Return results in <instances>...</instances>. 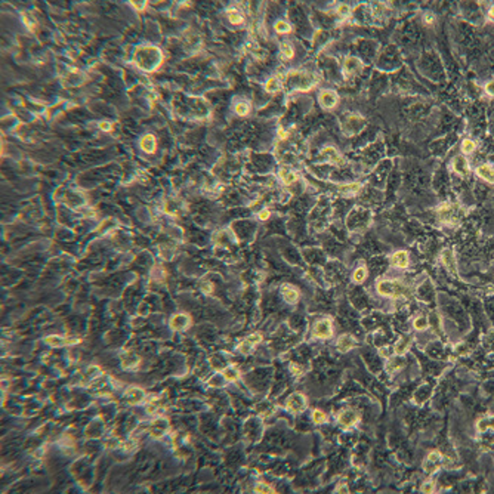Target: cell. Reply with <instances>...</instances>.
I'll return each mask as SVG.
<instances>
[{
    "instance_id": "obj_1",
    "label": "cell",
    "mask_w": 494,
    "mask_h": 494,
    "mask_svg": "<svg viewBox=\"0 0 494 494\" xmlns=\"http://www.w3.org/2000/svg\"><path fill=\"white\" fill-rule=\"evenodd\" d=\"M163 50L154 44H141L133 52L135 65L145 73H154L155 70H158L163 64Z\"/></svg>"
},
{
    "instance_id": "obj_2",
    "label": "cell",
    "mask_w": 494,
    "mask_h": 494,
    "mask_svg": "<svg viewBox=\"0 0 494 494\" xmlns=\"http://www.w3.org/2000/svg\"><path fill=\"white\" fill-rule=\"evenodd\" d=\"M286 83L293 90H309L317 81H315V77L312 74H309L306 71L293 70V71L287 73Z\"/></svg>"
},
{
    "instance_id": "obj_3",
    "label": "cell",
    "mask_w": 494,
    "mask_h": 494,
    "mask_svg": "<svg viewBox=\"0 0 494 494\" xmlns=\"http://www.w3.org/2000/svg\"><path fill=\"white\" fill-rule=\"evenodd\" d=\"M378 292L388 298H401L407 293V287L401 281L395 280H382L378 283Z\"/></svg>"
},
{
    "instance_id": "obj_4",
    "label": "cell",
    "mask_w": 494,
    "mask_h": 494,
    "mask_svg": "<svg viewBox=\"0 0 494 494\" xmlns=\"http://www.w3.org/2000/svg\"><path fill=\"white\" fill-rule=\"evenodd\" d=\"M438 215H440L441 221L444 224H449V225H455L460 219L459 207H456L453 204H443L438 209Z\"/></svg>"
},
{
    "instance_id": "obj_5",
    "label": "cell",
    "mask_w": 494,
    "mask_h": 494,
    "mask_svg": "<svg viewBox=\"0 0 494 494\" xmlns=\"http://www.w3.org/2000/svg\"><path fill=\"white\" fill-rule=\"evenodd\" d=\"M314 336L318 339H329L333 336V324L329 318L318 320L314 324Z\"/></svg>"
},
{
    "instance_id": "obj_6",
    "label": "cell",
    "mask_w": 494,
    "mask_h": 494,
    "mask_svg": "<svg viewBox=\"0 0 494 494\" xmlns=\"http://www.w3.org/2000/svg\"><path fill=\"white\" fill-rule=\"evenodd\" d=\"M286 406H287V410L295 413V415L302 413L306 409V398H305V395H302L299 392H295L287 398Z\"/></svg>"
},
{
    "instance_id": "obj_7",
    "label": "cell",
    "mask_w": 494,
    "mask_h": 494,
    "mask_svg": "<svg viewBox=\"0 0 494 494\" xmlns=\"http://www.w3.org/2000/svg\"><path fill=\"white\" fill-rule=\"evenodd\" d=\"M363 67H364V64H363L361 59H358L355 56H348L343 61V74H345V77H352L357 73H360L363 70Z\"/></svg>"
},
{
    "instance_id": "obj_8",
    "label": "cell",
    "mask_w": 494,
    "mask_h": 494,
    "mask_svg": "<svg viewBox=\"0 0 494 494\" xmlns=\"http://www.w3.org/2000/svg\"><path fill=\"white\" fill-rule=\"evenodd\" d=\"M261 341H262V335L261 333H253V335L247 336L246 339H243V342L238 345V351L244 355H249Z\"/></svg>"
},
{
    "instance_id": "obj_9",
    "label": "cell",
    "mask_w": 494,
    "mask_h": 494,
    "mask_svg": "<svg viewBox=\"0 0 494 494\" xmlns=\"http://www.w3.org/2000/svg\"><path fill=\"white\" fill-rule=\"evenodd\" d=\"M338 420H339V423H341L343 428H351V426H354V425L358 423L360 416H358V413H357L355 410H352V409H346V410H343V412L339 413Z\"/></svg>"
},
{
    "instance_id": "obj_10",
    "label": "cell",
    "mask_w": 494,
    "mask_h": 494,
    "mask_svg": "<svg viewBox=\"0 0 494 494\" xmlns=\"http://www.w3.org/2000/svg\"><path fill=\"white\" fill-rule=\"evenodd\" d=\"M318 101H320V104H321L323 108L332 110V108H335L338 105L339 96H338V93L335 90H323L320 93V96H318Z\"/></svg>"
},
{
    "instance_id": "obj_11",
    "label": "cell",
    "mask_w": 494,
    "mask_h": 494,
    "mask_svg": "<svg viewBox=\"0 0 494 494\" xmlns=\"http://www.w3.org/2000/svg\"><path fill=\"white\" fill-rule=\"evenodd\" d=\"M453 169L462 175V176H468L471 173V167H469V161L463 157V155H456L453 160Z\"/></svg>"
},
{
    "instance_id": "obj_12",
    "label": "cell",
    "mask_w": 494,
    "mask_h": 494,
    "mask_svg": "<svg viewBox=\"0 0 494 494\" xmlns=\"http://www.w3.org/2000/svg\"><path fill=\"white\" fill-rule=\"evenodd\" d=\"M477 176L481 178L483 181L489 182V184H494V167L490 164H481L477 167L475 170Z\"/></svg>"
},
{
    "instance_id": "obj_13",
    "label": "cell",
    "mask_w": 494,
    "mask_h": 494,
    "mask_svg": "<svg viewBox=\"0 0 494 494\" xmlns=\"http://www.w3.org/2000/svg\"><path fill=\"white\" fill-rule=\"evenodd\" d=\"M281 295H283V299H284L287 304H290V305L296 304L298 299H299V292H298V289H295V287L290 286V284H284V286L281 287Z\"/></svg>"
},
{
    "instance_id": "obj_14",
    "label": "cell",
    "mask_w": 494,
    "mask_h": 494,
    "mask_svg": "<svg viewBox=\"0 0 494 494\" xmlns=\"http://www.w3.org/2000/svg\"><path fill=\"white\" fill-rule=\"evenodd\" d=\"M190 326V317L185 315V314H178V315H173L172 320H170V327L173 330H185L187 327Z\"/></svg>"
},
{
    "instance_id": "obj_15",
    "label": "cell",
    "mask_w": 494,
    "mask_h": 494,
    "mask_svg": "<svg viewBox=\"0 0 494 494\" xmlns=\"http://www.w3.org/2000/svg\"><path fill=\"white\" fill-rule=\"evenodd\" d=\"M44 342L50 346H56V348H61L64 345H71V343H77L78 339H65V338H61V336H47L44 339Z\"/></svg>"
},
{
    "instance_id": "obj_16",
    "label": "cell",
    "mask_w": 494,
    "mask_h": 494,
    "mask_svg": "<svg viewBox=\"0 0 494 494\" xmlns=\"http://www.w3.org/2000/svg\"><path fill=\"white\" fill-rule=\"evenodd\" d=\"M323 155H324V158H326L329 163H332V164H342V161H343L342 155H341L333 147H327V148H324V150H323Z\"/></svg>"
},
{
    "instance_id": "obj_17",
    "label": "cell",
    "mask_w": 494,
    "mask_h": 494,
    "mask_svg": "<svg viewBox=\"0 0 494 494\" xmlns=\"http://www.w3.org/2000/svg\"><path fill=\"white\" fill-rule=\"evenodd\" d=\"M355 345V341L351 335H342L339 339H338V349L341 352H348L354 348Z\"/></svg>"
},
{
    "instance_id": "obj_18",
    "label": "cell",
    "mask_w": 494,
    "mask_h": 494,
    "mask_svg": "<svg viewBox=\"0 0 494 494\" xmlns=\"http://www.w3.org/2000/svg\"><path fill=\"white\" fill-rule=\"evenodd\" d=\"M391 262L397 266V268H407L409 266V253L404 250H400L397 253L392 255Z\"/></svg>"
},
{
    "instance_id": "obj_19",
    "label": "cell",
    "mask_w": 494,
    "mask_h": 494,
    "mask_svg": "<svg viewBox=\"0 0 494 494\" xmlns=\"http://www.w3.org/2000/svg\"><path fill=\"white\" fill-rule=\"evenodd\" d=\"M278 175H280V179L283 181V184H286V185H290V184H293V182L298 179L296 172H293V170H292L290 167H287V166H283V167L280 169Z\"/></svg>"
},
{
    "instance_id": "obj_20",
    "label": "cell",
    "mask_w": 494,
    "mask_h": 494,
    "mask_svg": "<svg viewBox=\"0 0 494 494\" xmlns=\"http://www.w3.org/2000/svg\"><path fill=\"white\" fill-rule=\"evenodd\" d=\"M139 147H141V150L142 151H145V152H154V150H155V138L152 136V135H144L142 138H141V142H139Z\"/></svg>"
},
{
    "instance_id": "obj_21",
    "label": "cell",
    "mask_w": 494,
    "mask_h": 494,
    "mask_svg": "<svg viewBox=\"0 0 494 494\" xmlns=\"http://www.w3.org/2000/svg\"><path fill=\"white\" fill-rule=\"evenodd\" d=\"M477 429L480 434H484L487 431H494V416H484L483 419L478 420Z\"/></svg>"
},
{
    "instance_id": "obj_22",
    "label": "cell",
    "mask_w": 494,
    "mask_h": 494,
    "mask_svg": "<svg viewBox=\"0 0 494 494\" xmlns=\"http://www.w3.org/2000/svg\"><path fill=\"white\" fill-rule=\"evenodd\" d=\"M138 363H139V357L132 354V352H126V354L121 355V364L126 369H133V367H136Z\"/></svg>"
},
{
    "instance_id": "obj_23",
    "label": "cell",
    "mask_w": 494,
    "mask_h": 494,
    "mask_svg": "<svg viewBox=\"0 0 494 494\" xmlns=\"http://www.w3.org/2000/svg\"><path fill=\"white\" fill-rule=\"evenodd\" d=\"M145 394L139 389V388H130L127 392H126V398L129 400V403L132 404H136V403H141L144 400Z\"/></svg>"
},
{
    "instance_id": "obj_24",
    "label": "cell",
    "mask_w": 494,
    "mask_h": 494,
    "mask_svg": "<svg viewBox=\"0 0 494 494\" xmlns=\"http://www.w3.org/2000/svg\"><path fill=\"white\" fill-rule=\"evenodd\" d=\"M441 259H443V264L446 265L447 269H450L452 272H456V261H455V256H453L452 250H444Z\"/></svg>"
},
{
    "instance_id": "obj_25",
    "label": "cell",
    "mask_w": 494,
    "mask_h": 494,
    "mask_svg": "<svg viewBox=\"0 0 494 494\" xmlns=\"http://www.w3.org/2000/svg\"><path fill=\"white\" fill-rule=\"evenodd\" d=\"M222 376L228 380V382H235L240 378V370L235 366H228L222 370Z\"/></svg>"
},
{
    "instance_id": "obj_26",
    "label": "cell",
    "mask_w": 494,
    "mask_h": 494,
    "mask_svg": "<svg viewBox=\"0 0 494 494\" xmlns=\"http://www.w3.org/2000/svg\"><path fill=\"white\" fill-rule=\"evenodd\" d=\"M283 87V81L280 77H271L266 83H265V90L269 93H275Z\"/></svg>"
},
{
    "instance_id": "obj_27",
    "label": "cell",
    "mask_w": 494,
    "mask_h": 494,
    "mask_svg": "<svg viewBox=\"0 0 494 494\" xmlns=\"http://www.w3.org/2000/svg\"><path fill=\"white\" fill-rule=\"evenodd\" d=\"M361 190V184H348V185H343V187H341V190H339V192L341 194H343V195H348V197H351V195H355L358 191Z\"/></svg>"
},
{
    "instance_id": "obj_28",
    "label": "cell",
    "mask_w": 494,
    "mask_h": 494,
    "mask_svg": "<svg viewBox=\"0 0 494 494\" xmlns=\"http://www.w3.org/2000/svg\"><path fill=\"white\" fill-rule=\"evenodd\" d=\"M403 366H404V358H403V355L400 357H395V358H392L389 363H388V366H386V370L389 372V373H394V372H397V370H400V369H403Z\"/></svg>"
},
{
    "instance_id": "obj_29",
    "label": "cell",
    "mask_w": 494,
    "mask_h": 494,
    "mask_svg": "<svg viewBox=\"0 0 494 494\" xmlns=\"http://www.w3.org/2000/svg\"><path fill=\"white\" fill-rule=\"evenodd\" d=\"M274 30H275L277 34H287V33L292 31V27H290L289 22L280 19V21H277V22L274 24Z\"/></svg>"
},
{
    "instance_id": "obj_30",
    "label": "cell",
    "mask_w": 494,
    "mask_h": 494,
    "mask_svg": "<svg viewBox=\"0 0 494 494\" xmlns=\"http://www.w3.org/2000/svg\"><path fill=\"white\" fill-rule=\"evenodd\" d=\"M228 19H229V22H232L234 25H240V24L244 22V16H243V13H240V12L235 10V9L228 12Z\"/></svg>"
},
{
    "instance_id": "obj_31",
    "label": "cell",
    "mask_w": 494,
    "mask_h": 494,
    "mask_svg": "<svg viewBox=\"0 0 494 494\" xmlns=\"http://www.w3.org/2000/svg\"><path fill=\"white\" fill-rule=\"evenodd\" d=\"M255 492L258 494H275V490L272 486L266 484V483H258L255 486Z\"/></svg>"
},
{
    "instance_id": "obj_32",
    "label": "cell",
    "mask_w": 494,
    "mask_h": 494,
    "mask_svg": "<svg viewBox=\"0 0 494 494\" xmlns=\"http://www.w3.org/2000/svg\"><path fill=\"white\" fill-rule=\"evenodd\" d=\"M280 55H281L283 59H290V58H293L295 50H293V47L289 43H283L280 46Z\"/></svg>"
},
{
    "instance_id": "obj_33",
    "label": "cell",
    "mask_w": 494,
    "mask_h": 494,
    "mask_svg": "<svg viewBox=\"0 0 494 494\" xmlns=\"http://www.w3.org/2000/svg\"><path fill=\"white\" fill-rule=\"evenodd\" d=\"M312 420H314V423H317V425H323V423H327L329 418H327V415H326L324 412H321V410H314V412H312Z\"/></svg>"
},
{
    "instance_id": "obj_34",
    "label": "cell",
    "mask_w": 494,
    "mask_h": 494,
    "mask_svg": "<svg viewBox=\"0 0 494 494\" xmlns=\"http://www.w3.org/2000/svg\"><path fill=\"white\" fill-rule=\"evenodd\" d=\"M366 278H367V269H366V266H360V268H357L355 272H354V275H352V280H354L355 283H363Z\"/></svg>"
},
{
    "instance_id": "obj_35",
    "label": "cell",
    "mask_w": 494,
    "mask_h": 494,
    "mask_svg": "<svg viewBox=\"0 0 494 494\" xmlns=\"http://www.w3.org/2000/svg\"><path fill=\"white\" fill-rule=\"evenodd\" d=\"M410 348V342L407 339H401L397 345H395V354L397 355H404Z\"/></svg>"
},
{
    "instance_id": "obj_36",
    "label": "cell",
    "mask_w": 494,
    "mask_h": 494,
    "mask_svg": "<svg viewBox=\"0 0 494 494\" xmlns=\"http://www.w3.org/2000/svg\"><path fill=\"white\" fill-rule=\"evenodd\" d=\"M234 111H235L238 115H246V114H249V111H250V105H249V102H246V101H241V102L235 104V108H234Z\"/></svg>"
},
{
    "instance_id": "obj_37",
    "label": "cell",
    "mask_w": 494,
    "mask_h": 494,
    "mask_svg": "<svg viewBox=\"0 0 494 494\" xmlns=\"http://www.w3.org/2000/svg\"><path fill=\"white\" fill-rule=\"evenodd\" d=\"M475 148H477V144H475V141H472V139H465V141L462 142V151H463L465 154H472V152L475 151Z\"/></svg>"
},
{
    "instance_id": "obj_38",
    "label": "cell",
    "mask_w": 494,
    "mask_h": 494,
    "mask_svg": "<svg viewBox=\"0 0 494 494\" xmlns=\"http://www.w3.org/2000/svg\"><path fill=\"white\" fill-rule=\"evenodd\" d=\"M426 460L431 462V463H434V465H437V466H440L441 462H443V455H441L440 452H431V453L428 455Z\"/></svg>"
},
{
    "instance_id": "obj_39",
    "label": "cell",
    "mask_w": 494,
    "mask_h": 494,
    "mask_svg": "<svg viewBox=\"0 0 494 494\" xmlns=\"http://www.w3.org/2000/svg\"><path fill=\"white\" fill-rule=\"evenodd\" d=\"M351 13H352V10H351V7L348 6V4H339L338 6V15L342 18V19H346V18H349L351 16Z\"/></svg>"
},
{
    "instance_id": "obj_40",
    "label": "cell",
    "mask_w": 494,
    "mask_h": 494,
    "mask_svg": "<svg viewBox=\"0 0 494 494\" xmlns=\"http://www.w3.org/2000/svg\"><path fill=\"white\" fill-rule=\"evenodd\" d=\"M413 326H415L416 330H425V329L429 326V323H428V318H426V317H419V318L415 320Z\"/></svg>"
},
{
    "instance_id": "obj_41",
    "label": "cell",
    "mask_w": 494,
    "mask_h": 494,
    "mask_svg": "<svg viewBox=\"0 0 494 494\" xmlns=\"http://www.w3.org/2000/svg\"><path fill=\"white\" fill-rule=\"evenodd\" d=\"M129 3H130V6H132L135 10L141 12V10H144V9L147 7L148 0H129Z\"/></svg>"
},
{
    "instance_id": "obj_42",
    "label": "cell",
    "mask_w": 494,
    "mask_h": 494,
    "mask_svg": "<svg viewBox=\"0 0 494 494\" xmlns=\"http://www.w3.org/2000/svg\"><path fill=\"white\" fill-rule=\"evenodd\" d=\"M22 19H24V24H25L30 30H33V28L36 27V21H34V18H33L28 12H24V13H22Z\"/></svg>"
},
{
    "instance_id": "obj_43",
    "label": "cell",
    "mask_w": 494,
    "mask_h": 494,
    "mask_svg": "<svg viewBox=\"0 0 494 494\" xmlns=\"http://www.w3.org/2000/svg\"><path fill=\"white\" fill-rule=\"evenodd\" d=\"M422 492L425 494H434V492H435V483H432V481H426V483H423V486H422Z\"/></svg>"
},
{
    "instance_id": "obj_44",
    "label": "cell",
    "mask_w": 494,
    "mask_h": 494,
    "mask_svg": "<svg viewBox=\"0 0 494 494\" xmlns=\"http://www.w3.org/2000/svg\"><path fill=\"white\" fill-rule=\"evenodd\" d=\"M99 129L104 130V132H111L113 124L110 121H107V120H102V121H99Z\"/></svg>"
},
{
    "instance_id": "obj_45",
    "label": "cell",
    "mask_w": 494,
    "mask_h": 494,
    "mask_svg": "<svg viewBox=\"0 0 494 494\" xmlns=\"http://www.w3.org/2000/svg\"><path fill=\"white\" fill-rule=\"evenodd\" d=\"M423 19H425L426 24H432V22L435 21V15H434L432 12H426V13L423 15Z\"/></svg>"
},
{
    "instance_id": "obj_46",
    "label": "cell",
    "mask_w": 494,
    "mask_h": 494,
    "mask_svg": "<svg viewBox=\"0 0 494 494\" xmlns=\"http://www.w3.org/2000/svg\"><path fill=\"white\" fill-rule=\"evenodd\" d=\"M258 218H259V219H262V221H265V219H268V218H269V212H268V210H262V212L258 215Z\"/></svg>"
},
{
    "instance_id": "obj_47",
    "label": "cell",
    "mask_w": 494,
    "mask_h": 494,
    "mask_svg": "<svg viewBox=\"0 0 494 494\" xmlns=\"http://www.w3.org/2000/svg\"><path fill=\"white\" fill-rule=\"evenodd\" d=\"M489 18H490V21H493L494 22V6H492L490 10H489Z\"/></svg>"
},
{
    "instance_id": "obj_48",
    "label": "cell",
    "mask_w": 494,
    "mask_h": 494,
    "mask_svg": "<svg viewBox=\"0 0 494 494\" xmlns=\"http://www.w3.org/2000/svg\"><path fill=\"white\" fill-rule=\"evenodd\" d=\"M278 135H280V136H281L283 139H284V138L287 136V133L284 132V129H280V130H278Z\"/></svg>"
}]
</instances>
